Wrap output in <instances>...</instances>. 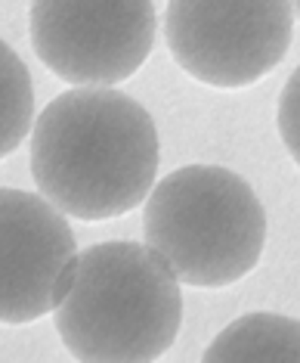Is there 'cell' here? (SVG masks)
I'll list each match as a JSON object with an SVG mask.
<instances>
[{"instance_id": "4", "label": "cell", "mask_w": 300, "mask_h": 363, "mask_svg": "<svg viewBox=\"0 0 300 363\" xmlns=\"http://www.w3.org/2000/svg\"><path fill=\"white\" fill-rule=\"evenodd\" d=\"M291 0H168L164 40L186 75L211 87H248L285 60Z\"/></svg>"}, {"instance_id": "9", "label": "cell", "mask_w": 300, "mask_h": 363, "mask_svg": "<svg viewBox=\"0 0 300 363\" xmlns=\"http://www.w3.org/2000/svg\"><path fill=\"white\" fill-rule=\"evenodd\" d=\"M279 134L285 143L288 155L300 164V65L291 72L288 84L282 87L279 96Z\"/></svg>"}, {"instance_id": "1", "label": "cell", "mask_w": 300, "mask_h": 363, "mask_svg": "<svg viewBox=\"0 0 300 363\" xmlns=\"http://www.w3.org/2000/svg\"><path fill=\"white\" fill-rule=\"evenodd\" d=\"M161 143L133 96L112 87L59 94L35 121L31 174L47 202L78 220L133 211L155 189Z\"/></svg>"}, {"instance_id": "8", "label": "cell", "mask_w": 300, "mask_h": 363, "mask_svg": "<svg viewBox=\"0 0 300 363\" xmlns=\"http://www.w3.org/2000/svg\"><path fill=\"white\" fill-rule=\"evenodd\" d=\"M0 53H4V140H0V150L4 155H10L19 150V143L31 128L35 96H31L28 69L22 65L19 53L10 50V44H4Z\"/></svg>"}, {"instance_id": "6", "label": "cell", "mask_w": 300, "mask_h": 363, "mask_svg": "<svg viewBox=\"0 0 300 363\" xmlns=\"http://www.w3.org/2000/svg\"><path fill=\"white\" fill-rule=\"evenodd\" d=\"M4 270L0 317L22 326L56 313L78 267V242L62 211L44 196L4 186L0 193Z\"/></svg>"}, {"instance_id": "3", "label": "cell", "mask_w": 300, "mask_h": 363, "mask_svg": "<svg viewBox=\"0 0 300 363\" xmlns=\"http://www.w3.org/2000/svg\"><path fill=\"white\" fill-rule=\"evenodd\" d=\"M143 233L180 283L223 289L257 267L266 245V211L236 171L189 164L158 180L146 199Z\"/></svg>"}, {"instance_id": "2", "label": "cell", "mask_w": 300, "mask_h": 363, "mask_svg": "<svg viewBox=\"0 0 300 363\" xmlns=\"http://www.w3.org/2000/svg\"><path fill=\"white\" fill-rule=\"evenodd\" d=\"M53 320L78 363H152L180 333L177 274L149 245H90Z\"/></svg>"}, {"instance_id": "10", "label": "cell", "mask_w": 300, "mask_h": 363, "mask_svg": "<svg viewBox=\"0 0 300 363\" xmlns=\"http://www.w3.org/2000/svg\"><path fill=\"white\" fill-rule=\"evenodd\" d=\"M294 10H297V13H300V0H294Z\"/></svg>"}, {"instance_id": "5", "label": "cell", "mask_w": 300, "mask_h": 363, "mask_svg": "<svg viewBox=\"0 0 300 363\" xmlns=\"http://www.w3.org/2000/svg\"><path fill=\"white\" fill-rule=\"evenodd\" d=\"M152 44V0H31V47L69 84H118L139 72Z\"/></svg>"}, {"instance_id": "7", "label": "cell", "mask_w": 300, "mask_h": 363, "mask_svg": "<svg viewBox=\"0 0 300 363\" xmlns=\"http://www.w3.org/2000/svg\"><path fill=\"white\" fill-rule=\"evenodd\" d=\"M202 363H300V320L245 313L217 333Z\"/></svg>"}]
</instances>
